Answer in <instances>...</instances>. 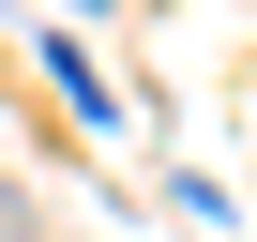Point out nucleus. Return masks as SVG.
<instances>
[{"label":"nucleus","mask_w":257,"mask_h":242,"mask_svg":"<svg viewBox=\"0 0 257 242\" xmlns=\"http://www.w3.org/2000/svg\"><path fill=\"white\" fill-rule=\"evenodd\" d=\"M0 242H31V197H16V182H0Z\"/></svg>","instance_id":"obj_1"}]
</instances>
